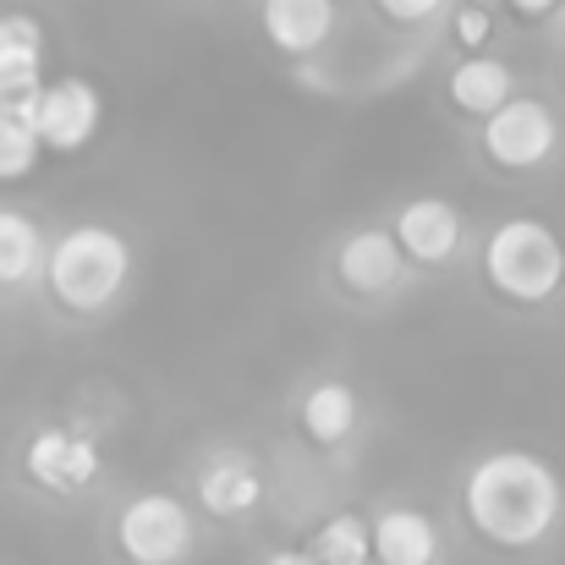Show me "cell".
I'll use <instances>...</instances> for the list:
<instances>
[{"label":"cell","mask_w":565,"mask_h":565,"mask_svg":"<svg viewBox=\"0 0 565 565\" xmlns=\"http://www.w3.org/2000/svg\"><path fill=\"white\" fill-rule=\"evenodd\" d=\"M335 0H264V33L286 55H308L330 39Z\"/></svg>","instance_id":"9c48e42d"},{"label":"cell","mask_w":565,"mask_h":565,"mask_svg":"<svg viewBox=\"0 0 565 565\" xmlns=\"http://www.w3.org/2000/svg\"><path fill=\"white\" fill-rule=\"evenodd\" d=\"M489 280L516 302H544L565 280V247L544 220H505L483 253Z\"/></svg>","instance_id":"3957f363"},{"label":"cell","mask_w":565,"mask_h":565,"mask_svg":"<svg viewBox=\"0 0 565 565\" xmlns=\"http://www.w3.org/2000/svg\"><path fill=\"white\" fill-rule=\"evenodd\" d=\"M39 66H44V33H39V22L22 17V11L0 17V99L39 88Z\"/></svg>","instance_id":"8fae6325"},{"label":"cell","mask_w":565,"mask_h":565,"mask_svg":"<svg viewBox=\"0 0 565 565\" xmlns=\"http://www.w3.org/2000/svg\"><path fill=\"white\" fill-rule=\"evenodd\" d=\"M28 478L55 489V494H72V489H88L99 478V450L94 439L83 434H66V428H44L33 445H28Z\"/></svg>","instance_id":"52a82bcc"},{"label":"cell","mask_w":565,"mask_h":565,"mask_svg":"<svg viewBox=\"0 0 565 565\" xmlns=\"http://www.w3.org/2000/svg\"><path fill=\"white\" fill-rule=\"evenodd\" d=\"M44 264V236L28 214L17 209H0V286H22L33 280Z\"/></svg>","instance_id":"4fadbf2b"},{"label":"cell","mask_w":565,"mask_h":565,"mask_svg":"<svg viewBox=\"0 0 565 565\" xmlns=\"http://www.w3.org/2000/svg\"><path fill=\"white\" fill-rule=\"evenodd\" d=\"M369 550L379 555V565H434L439 533L423 511H384L369 527Z\"/></svg>","instance_id":"30bf717a"},{"label":"cell","mask_w":565,"mask_h":565,"mask_svg":"<svg viewBox=\"0 0 565 565\" xmlns=\"http://www.w3.org/2000/svg\"><path fill=\"white\" fill-rule=\"evenodd\" d=\"M395 22H423V17H434L439 11V0H379Z\"/></svg>","instance_id":"d6986e66"},{"label":"cell","mask_w":565,"mask_h":565,"mask_svg":"<svg viewBox=\"0 0 565 565\" xmlns=\"http://www.w3.org/2000/svg\"><path fill=\"white\" fill-rule=\"evenodd\" d=\"M401 275V242L384 236V231H358L347 247H341V280L358 286V291H384L395 286Z\"/></svg>","instance_id":"7c38bea8"},{"label":"cell","mask_w":565,"mask_h":565,"mask_svg":"<svg viewBox=\"0 0 565 565\" xmlns=\"http://www.w3.org/2000/svg\"><path fill=\"white\" fill-rule=\"evenodd\" d=\"M555 116L539 105V99H500L494 110H489V127H483V143H489V154L500 160V166H511V171H527V166H539V160H550V149H555Z\"/></svg>","instance_id":"8992f818"},{"label":"cell","mask_w":565,"mask_h":565,"mask_svg":"<svg viewBox=\"0 0 565 565\" xmlns=\"http://www.w3.org/2000/svg\"><path fill=\"white\" fill-rule=\"evenodd\" d=\"M198 494L214 516H242L258 505V472L247 461H214L203 478H198Z\"/></svg>","instance_id":"9a60e30c"},{"label":"cell","mask_w":565,"mask_h":565,"mask_svg":"<svg viewBox=\"0 0 565 565\" xmlns=\"http://www.w3.org/2000/svg\"><path fill=\"white\" fill-rule=\"evenodd\" d=\"M456 33H461V44H483V39H489V17H483L478 6H467V11L456 17Z\"/></svg>","instance_id":"ffe728a7"},{"label":"cell","mask_w":565,"mask_h":565,"mask_svg":"<svg viewBox=\"0 0 565 565\" xmlns=\"http://www.w3.org/2000/svg\"><path fill=\"white\" fill-rule=\"evenodd\" d=\"M561 478L555 467H544L527 450H500L489 461L472 467L467 478V516L483 539L505 544V550H527L539 544L555 522H561Z\"/></svg>","instance_id":"6da1fadb"},{"label":"cell","mask_w":565,"mask_h":565,"mask_svg":"<svg viewBox=\"0 0 565 565\" xmlns=\"http://www.w3.org/2000/svg\"><path fill=\"white\" fill-rule=\"evenodd\" d=\"M516 11H527V17H544V11H555L561 0H511Z\"/></svg>","instance_id":"44dd1931"},{"label":"cell","mask_w":565,"mask_h":565,"mask_svg":"<svg viewBox=\"0 0 565 565\" xmlns=\"http://www.w3.org/2000/svg\"><path fill=\"white\" fill-rule=\"evenodd\" d=\"M39 154H44L39 132H33L22 116L0 110V182H22V177L39 166Z\"/></svg>","instance_id":"ac0fdd59"},{"label":"cell","mask_w":565,"mask_h":565,"mask_svg":"<svg viewBox=\"0 0 565 565\" xmlns=\"http://www.w3.org/2000/svg\"><path fill=\"white\" fill-rule=\"evenodd\" d=\"M395 242L401 253H412L417 264H445L461 242V214L445 203V198H417L401 209L395 220Z\"/></svg>","instance_id":"ba28073f"},{"label":"cell","mask_w":565,"mask_h":565,"mask_svg":"<svg viewBox=\"0 0 565 565\" xmlns=\"http://www.w3.org/2000/svg\"><path fill=\"white\" fill-rule=\"evenodd\" d=\"M127 269H132V253L116 231L105 225H77L55 242L50 253V291L72 308V313H94L105 302L121 297L127 286Z\"/></svg>","instance_id":"7a4b0ae2"},{"label":"cell","mask_w":565,"mask_h":565,"mask_svg":"<svg viewBox=\"0 0 565 565\" xmlns=\"http://www.w3.org/2000/svg\"><path fill=\"white\" fill-rule=\"evenodd\" d=\"M313 561L319 565H369L374 550H369V522L363 516H335L319 527L313 539Z\"/></svg>","instance_id":"e0dca14e"},{"label":"cell","mask_w":565,"mask_h":565,"mask_svg":"<svg viewBox=\"0 0 565 565\" xmlns=\"http://www.w3.org/2000/svg\"><path fill=\"white\" fill-rule=\"evenodd\" d=\"M121 550L138 565H177L192 544V516L171 494H138L121 511Z\"/></svg>","instance_id":"277c9868"},{"label":"cell","mask_w":565,"mask_h":565,"mask_svg":"<svg viewBox=\"0 0 565 565\" xmlns=\"http://www.w3.org/2000/svg\"><path fill=\"white\" fill-rule=\"evenodd\" d=\"M99 116H105V105H99L94 83H83V77H61V83H50V88L39 83L33 132H39L44 149H55V154L83 149V143L99 132Z\"/></svg>","instance_id":"5b68a950"},{"label":"cell","mask_w":565,"mask_h":565,"mask_svg":"<svg viewBox=\"0 0 565 565\" xmlns=\"http://www.w3.org/2000/svg\"><path fill=\"white\" fill-rule=\"evenodd\" d=\"M269 565H319V561H313V555H291V550H286V555H275Z\"/></svg>","instance_id":"7402d4cb"},{"label":"cell","mask_w":565,"mask_h":565,"mask_svg":"<svg viewBox=\"0 0 565 565\" xmlns=\"http://www.w3.org/2000/svg\"><path fill=\"white\" fill-rule=\"evenodd\" d=\"M450 99H456L461 110H472V116H489L500 99H511V66H500V61H489V55L461 61L456 77H450Z\"/></svg>","instance_id":"5bb4252c"},{"label":"cell","mask_w":565,"mask_h":565,"mask_svg":"<svg viewBox=\"0 0 565 565\" xmlns=\"http://www.w3.org/2000/svg\"><path fill=\"white\" fill-rule=\"evenodd\" d=\"M302 423L319 445H341L358 423V395L347 384H319L308 401H302Z\"/></svg>","instance_id":"2e32d148"}]
</instances>
